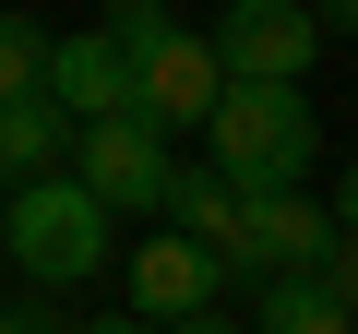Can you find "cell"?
Masks as SVG:
<instances>
[{
	"mask_svg": "<svg viewBox=\"0 0 358 334\" xmlns=\"http://www.w3.org/2000/svg\"><path fill=\"white\" fill-rule=\"evenodd\" d=\"M108 203L72 180V155L36 167V180H0V251H13L24 286H96L108 275Z\"/></svg>",
	"mask_w": 358,
	"mask_h": 334,
	"instance_id": "cell-1",
	"label": "cell"
},
{
	"mask_svg": "<svg viewBox=\"0 0 358 334\" xmlns=\"http://www.w3.org/2000/svg\"><path fill=\"white\" fill-rule=\"evenodd\" d=\"M203 155L227 167L239 191H275V180H310L322 167V119L299 84H263V72H227V96L203 108Z\"/></svg>",
	"mask_w": 358,
	"mask_h": 334,
	"instance_id": "cell-2",
	"label": "cell"
},
{
	"mask_svg": "<svg viewBox=\"0 0 358 334\" xmlns=\"http://www.w3.org/2000/svg\"><path fill=\"white\" fill-rule=\"evenodd\" d=\"M120 60H131V119H143V131H203V108L227 96L215 36H203V24H179V13H167L143 48H120Z\"/></svg>",
	"mask_w": 358,
	"mask_h": 334,
	"instance_id": "cell-3",
	"label": "cell"
},
{
	"mask_svg": "<svg viewBox=\"0 0 358 334\" xmlns=\"http://www.w3.org/2000/svg\"><path fill=\"white\" fill-rule=\"evenodd\" d=\"M167 167H179L167 131H143L131 108H120V119H72V180H84L108 215H155V203H167Z\"/></svg>",
	"mask_w": 358,
	"mask_h": 334,
	"instance_id": "cell-4",
	"label": "cell"
},
{
	"mask_svg": "<svg viewBox=\"0 0 358 334\" xmlns=\"http://www.w3.org/2000/svg\"><path fill=\"white\" fill-rule=\"evenodd\" d=\"M203 36H215V60H227V72H263V84H310V60H322L310 0H227Z\"/></svg>",
	"mask_w": 358,
	"mask_h": 334,
	"instance_id": "cell-5",
	"label": "cell"
},
{
	"mask_svg": "<svg viewBox=\"0 0 358 334\" xmlns=\"http://www.w3.org/2000/svg\"><path fill=\"white\" fill-rule=\"evenodd\" d=\"M120 286H131V310H143V322H179V310H203V298H227V263H215L203 239H179L167 215H143V239H131Z\"/></svg>",
	"mask_w": 358,
	"mask_h": 334,
	"instance_id": "cell-6",
	"label": "cell"
},
{
	"mask_svg": "<svg viewBox=\"0 0 358 334\" xmlns=\"http://www.w3.org/2000/svg\"><path fill=\"white\" fill-rule=\"evenodd\" d=\"M322 251H334V203H310V180L251 191V215H239V286H251V275H299V263H322Z\"/></svg>",
	"mask_w": 358,
	"mask_h": 334,
	"instance_id": "cell-7",
	"label": "cell"
},
{
	"mask_svg": "<svg viewBox=\"0 0 358 334\" xmlns=\"http://www.w3.org/2000/svg\"><path fill=\"white\" fill-rule=\"evenodd\" d=\"M48 108H72V119H120V108H131V60H120L108 24L48 36Z\"/></svg>",
	"mask_w": 358,
	"mask_h": 334,
	"instance_id": "cell-8",
	"label": "cell"
},
{
	"mask_svg": "<svg viewBox=\"0 0 358 334\" xmlns=\"http://www.w3.org/2000/svg\"><path fill=\"white\" fill-rule=\"evenodd\" d=\"M179 239H203L215 263H227V286H239V215H251V191L227 180V167L203 155V167H167V203H155Z\"/></svg>",
	"mask_w": 358,
	"mask_h": 334,
	"instance_id": "cell-9",
	"label": "cell"
},
{
	"mask_svg": "<svg viewBox=\"0 0 358 334\" xmlns=\"http://www.w3.org/2000/svg\"><path fill=\"white\" fill-rule=\"evenodd\" d=\"M251 334H358V310L322 286V263H299V275H251Z\"/></svg>",
	"mask_w": 358,
	"mask_h": 334,
	"instance_id": "cell-10",
	"label": "cell"
},
{
	"mask_svg": "<svg viewBox=\"0 0 358 334\" xmlns=\"http://www.w3.org/2000/svg\"><path fill=\"white\" fill-rule=\"evenodd\" d=\"M60 155H72V108H48V96L0 108V180H36V167H60Z\"/></svg>",
	"mask_w": 358,
	"mask_h": 334,
	"instance_id": "cell-11",
	"label": "cell"
},
{
	"mask_svg": "<svg viewBox=\"0 0 358 334\" xmlns=\"http://www.w3.org/2000/svg\"><path fill=\"white\" fill-rule=\"evenodd\" d=\"M13 96H48V24L36 13H0V108Z\"/></svg>",
	"mask_w": 358,
	"mask_h": 334,
	"instance_id": "cell-12",
	"label": "cell"
},
{
	"mask_svg": "<svg viewBox=\"0 0 358 334\" xmlns=\"http://www.w3.org/2000/svg\"><path fill=\"white\" fill-rule=\"evenodd\" d=\"M322 286H334V298L358 310V227H334V251H322Z\"/></svg>",
	"mask_w": 358,
	"mask_h": 334,
	"instance_id": "cell-13",
	"label": "cell"
},
{
	"mask_svg": "<svg viewBox=\"0 0 358 334\" xmlns=\"http://www.w3.org/2000/svg\"><path fill=\"white\" fill-rule=\"evenodd\" d=\"M310 24H322L334 48H358V0H310Z\"/></svg>",
	"mask_w": 358,
	"mask_h": 334,
	"instance_id": "cell-14",
	"label": "cell"
},
{
	"mask_svg": "<svg viewBox=\"0 0 358 334\" xmlns=\"http://www.w3.org/2000/svg\"><path fill=\"white\" fill-rule=\"evenodd\" d=\"M155 334H251V322H227V310L203 298V310H179V322H155Z\"/></svg>",
	"mask_w": 358,
	"mask_h": 334,
	"instance_id": "cell-15",
	"label": "cell"
},
{
	"mask_svg": "<svg viewBox=\"0 0 358 334\" xmlns=\"http://www.w3.org/2000/svg\"><path fill=\"white\" fill-rule=\"evenodd\" d=\"M0 334H60V322H48L36 298H0Z\"/></svg>",
	"mask_w": 358,
	"mask_h": 334,
	"instance_id": "cell-16",
	"label": "cell"
},
{
	"mask_svg": "<svg viewBox=\"0 0 358 334\" xmlns=\"http://www.w3.org/2000/svg\"><path fill=\"white\" fill-rule=\"evenodd\" d=\"M334 227H358V155L334 167Z\"/></svg>",
	"mask_w": 358,
	"mask_h": 334,
	"instance_id": "cell-17",
	"label": "cell"
},
{
	"mask_svg": "<svg viewBox=\"0 0 358 334\" xmlns=\"http://www.w3.org/2000/svg\"><path fill=\"white\" fill-rule=\"evenodd\" d=\"M84 334H155V322H143V310H96Z\"/></svg>",
	"mask_w": 358,
	"mask_h": 334,
	"instance_id": "cell-18",
	"label": "cell"
}]
</instances>
